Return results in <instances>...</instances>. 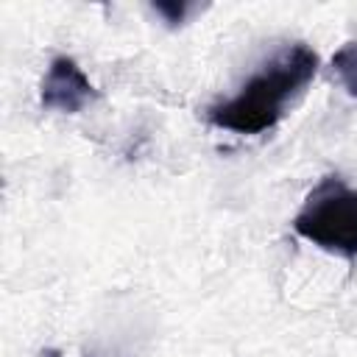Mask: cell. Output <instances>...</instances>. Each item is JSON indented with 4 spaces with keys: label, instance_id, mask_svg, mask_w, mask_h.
<instances>
[{
    "label": "cell",
    "instance_id": "obj_1",
    "mask_svg": "<svg viewBox=\"0 0 357 357\" xmlns=\"http://www.w3.org/2000/svg\"><path fill=\"white\" fill-rule=\"evenodd\" d=\"M318 73V53L296 42L284 50H279L271 61H265L243 86L237 95L212 103L206 109V120L218 128L257 137L273 128L287 103L301 95V89L315 78Z\"/></svg>",
    "mask_w": 357,
    "mask_h": 357
},
{
    "label": "cell",
    "instance_id": "obj_2",
    "mask_svg": "<svg viewBox=\"0 0 357 357\" xmlns=\"http://www.w3.org/2000/svg\"><path fill=\"white\" fill-rule=\"evenodd\" d=\"M293 229L329 254L357 257V190L337 176L321 178L293 218Z\"/></svg>",
    "mask_w": 357,
    "mask_h": 357
},
{
    "label": "cell",
    "instance_id": "obj_4",
    "mask_svg": "<svg viewBox=\"0 0 357 357\" xmlns=\"http://www.w3.org/2000/svg\"><path fill=\"white\" fill-rule=\"evenodd\" d=\"M332 67L351 98H357V42H346L332 56Z\"/></svg>",
    "mask_w": 357,
    "mask_h": 357
},
{
    "label": "cell",
    "instance_id": "obj_5",
    "mask_svg": "<svg viewBox=\"0 0 357 357\" xmlns=\"http://www.w3.org/2000/svg\"><path fill=\"white\" fill-rule=\"evenodd\" d=\"M153 11H156V14H162V17H165V22H167L170 28H176V25H181V22H184V17H187L190 6H187V3H153Z\"/></svg>",
    "mask_w": 357,
    "mask_h": 357
},
{
    "label": "cell",
    "instance_id": "obj_3",
    "mask_svg": "<svg viewBox=\"0 0 357 357\" xmlns=\"http://www.w3.org/2000/svg\"><path fill=\"white\" fill-rule=\"evenodd\" d=\"M42 106L64 114L81 112L86 103L98 98V89L86 78V73L78 67L75 59L70 56H56L42 78Z\"/></svg>",
    "mask_w": 357,
    "mask_h": 357
}]
</instances>
